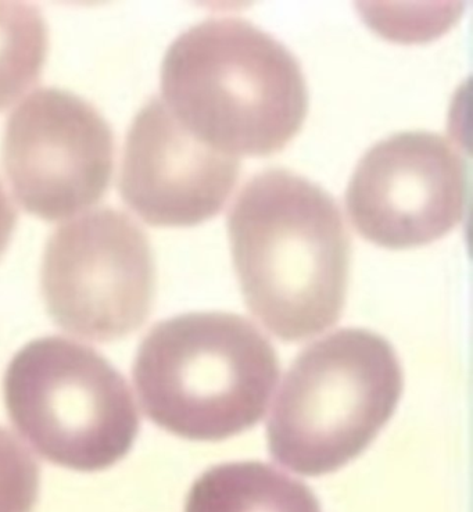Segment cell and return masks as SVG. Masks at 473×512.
I'll use <instances>...</instances> for the list:
<instances>
[{
	"label": "cell",
	"mask_w": 473,
	"mask_h": 512,
	"mask_svg": "<svg viewBox=\"0 0 473 512\" xmlns=\"http://www.w3.org/2000/svg\"><path fill=\"white\" fill-rule=\"evenodd\" d=\"M228 234L247 309L271 334L300 342L338 322L351 243L321 186L282 168L254 175L229 211Z\"/></svg>",
	"instance_id": "1"
},
{
	"label": "cell",
	"mask_w": 473,
	"mask_h": 512,
	"mask_svg": "<svg viewBox=\"0 0 473 512\" xmlns=\"http://www.w3.org/2000/svg\"><path fill=\"white\" fill-rule=\"evenodd\" d=\"M172 116L218 152H281L303 127L306 78L296 57L247 20L210 19L179 35L161 66Z\"/></svg>",
	"instance_id": "2"
},
{
	"label": "cell",
	"mask_w": 473,
	"mask_h": 512,
	"mask_svg": "<svg viewBox=\"0 0 473 512\" xmlns=\"http://www.w3.org/2000/svg\"><path fill=\"white\" fill-rule=\"evenodd\" d=\"M279 371L274 347L252 322L195 313L149 332L136 354L134 381L154 424L181 438L217 442L264 417Z\"/></svg>",
	"instance_id": "3"
},
{
	"label": "cell",
	"mask_w": 473,
	"mask_h": 512,
	"mask_svg": "<svg viewBox=\"0 0 473 512\" xmlns=\"http://www.w3.org/2000/svg\"><path fill=\"white\" fill-rule=\"evenodd\" d=\"M393 347L343 329L307 347L289 368L267 425L271 456L306 476L331 474L369 446L403 393Z\"/></svg>",
	"instance_id": "4"
},
{
	"label": "cell",
	"mask_w": 473,
	"mask_h": 512,
	"mask_svg": "<svg viewBox=\"0 0 473 512\" xmlns=\"http://www.w3.org/2000/svg\"><path fill=\"white\" fill-rule=\"evenodd\" d=\"M5 403L21 438L49 463L81 472L123 460L141 418L131 388L91 347L49 336L7 368Z\"/></svg>",
	"instance_id": "5"
},
{
	"label": "cell",
	"mask_w": 473,
	"mask_h": 512,
	"mask_svg": "<svg viewBox=\"0 0 473 512\" xmlns=\"http://www.w3.org/2000/svg\"><path fill=\"white\" fill-rule=\"evenodd\" d=\"M41 285L53 321L106 343L136 331L152 310L156 270L142 228L102 209L62 225L43 254Z\"/></svg>",
	"instance_id": "6"
},
{
	"label": "cell",
	"mask_w": 473,
	"mask_h": 512,
	"mask_svg": "<svg viewBox=\"0 0 473 512\" xmlns=\"http://www.w3.org/2000/svg\"><path fill=\"white\" fill-rule=\"evenodd\" d=\"M113 161L109 124L74 93L38 89L7 120L3 167L21 206L42 220L95 206L110 184Z\"/></svg>",
	"instance_id": "7"
},
{
	"label": "cell",
	"mask_w": 473,
	"mask_h": 512,
	"mask_svg": "<svg viewBox=\"0 0 473 512\" xmlns=\"http://www.w3.org/2000/svg\"><path fill=\"white\" fill-rule=\"evenodd\" d=\"M468 164L446 136L401 132L372 146L346 192L358 234L386 249L429 245L453 231L468 202Z\"/></svg>",
	"instance_id": "8"
},
{
	"label": "cell",
	"mask_w": 473,
	"mask_h": 512,
	"mask_svg": "<svg viewBox=\"0 0 473 512\" xmlns=\"http://www.w3.org/2000/svg\"><path fill=\"white\" fill-rule=\"evenodd\" d=\"M239 171L238 157L200 141L154 98L129 128L120 191L146 223L192 227L224 209Z\"/></svg>",
	"instance_id": "9"
},
{
	"label": "cell",
	"mask_w": 473,
	"mask_h": 512,
	"mask_svg": "<svg viewBox=\"0 0 473 512\" xmlns=\"http://www.w3.org/2000/svg\"><path fill=\"white\" fill-rule=\"evenodd\" d=\"M185 512H321L314 493L271 465L246 461L209 469L186 499Z\"/></svg>",
	"instance_id": "10"
},
{
	"label": "cell",
	"mask_w": 473,
	"mask_h": 512,
	"mask_svg": "<svg viewBox=\"0 0 473 512\" xmlns=\"http://www.w3.org/2000/svg\"><path fill=\"white\" fill-rule=\"evenodd\" d=\"M48 50L41 10L0 2V110L13 105L38 81Z\"/></svg>",
	"instance_id": "11"
},
{
	"label": "cell",
	"mask_w": 473,
	"mask_h": 512,
	"mask_svg": "<svg viewBox=\"0 0 473 512\" xmlns=\"http://www.w3.org/2000/svg\"><path fill=\"white\" fill-rule=\"evenodd\" d=\"M39 493V465L16 436L0 428V512H32Z\"/></svg>",
	"instance_id": "12"
},
{
	"label": "cell",
	"mask_w": 473,
	"mask_h": 512,
	"mask_svg": "<svg viewBox=\"0 0 473 512\" xmlns=\"http://www.w3.org/2000/svg\"><path fill=\"white\" fill-rule=\"evenodd\" d=\"M17 223V211L14 209L13 203L10 202L9 196L6 195L5 189L0 184V257L5 253L14 227Z\"/></svg>",
	"instance_id": "13"
}]
</instances>
